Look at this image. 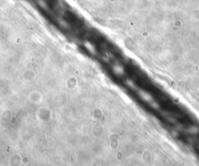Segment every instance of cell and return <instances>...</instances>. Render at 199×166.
I'll list each match as a JSON object with an SVG mask.
<instances>
[{"mask_svg": "<svg viewBox=\"0 0 199 166\" xmlns=\"http://www.w3.org/2000/svg\"><path fill=\"white\" fill-rule=\"evenodd\" d=\"M84 46H85L86 50H87L90 53L93 54H96V49H95L94 46L91 44L90 42H88V41L85 42V43H84Z\"/></svg>", "mask_w": 199, "mask_h": 166, "instance_id": "cell-1", "label": "cell"}, {"mask_svg": "<svg viewBox=\"0 0 199 166\" xmlns=\"http://www.w3.org/2000/svg\"><path fill=\"white\" fill-rule=\"evenodd\" d=\"M38 4L41 6L42 9L47 10L48 9V6H47V3L44 2V0H38Z\"/></svg>", "mask_w": 199, "mask_h": 166, "instance_id": "cell-3", "label": "cell"}, {"mask_svg": "<svg viewBox=\"0 0 199 166\" xmlns=\"http://www.w3.org/2000/svg\"><path fill=\"white\" fill-rule=\"evenodd\" d=\"M59 23H60V24H61L62 26H64V27H69V25H68L67 23L65 20H60Z\"/></svg>", "mask_w": 199, "mask_h": 166, "instance_id": "cell-4", "label": "cell"}, {"mask_svg": "<svg viewBox=\"0 0 199 166\" xmlns=\"http://www.w3.org/2000/svg\"><path fill=\"white\" fill-rule=\"evenodd\" d=\"M114 72L117 75H121L123 73V68L120 65H115L114 67Z\"/></svg>", "mask_w": 199, "mask_h": 166, "instance_id": "cell-2", "label": "cell"}]
</instances>
